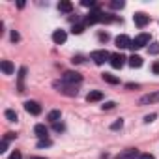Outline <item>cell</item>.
Returning <instances> with one entry per match:
<instances>
[{"mask_svg":"<svg viewBox=\"0 0 159 159\" xmlns=\"http://www.w3.org/2000/svg\"><path fill=\"white\" fill-rule=\"evenodd\" d=\"M62 81L69 86H75V84H81L83 83V75L81 73H77V71H66L62 75Z\"/></svg>","mask_w":159,"mask_h":159,"instance_id":"cell-1","label":"cell"},{"mask_svg":"<svg viewBox=\"0 0 159 159\" xmlns=\"http://www.w3.org/2000/svg\"><path fill=\"white\" fill-rule=\"evenodd\" d=\"M144 45H150V34H146V32L139 34V36L131 41V49H133V51H135V49H142Z\"/></svg>","mask_w":159,"mask_h":159,"instance_id":"cell-2","label":"cell"},{"mask_svg":"<svg viewBox=\"0 0 159 159\" xmlns=\"http://www.w3.org/2000/svg\"><path fill=\"white\" fill-rule=\"evenodd\" d=\"M103 21V11L101 10H92L86 17H84V25H96V23H101Z\"/></svg>","mask_w":159,"mask_h":159,"instance_id":"cell-3","label":"cell"},{"mask_svg":"<svg viewBox=\"0 0 159 159\" xmlns=\"http://www.w3.org/2000/svg\"><path fill=\"white\" fill-rule=\"evenodd\" d=\"M90 58H92L98 66H101V64H105L107 60H111V54H109V51L101 49V51H94V52L90 54Z\"/></svg>","mask_w":159,"mask_h":159,"instance_id":"cell-4","label":"cell"},{"mask_svg":"<svg viewBox=\"0 0 159 159\" xmlns=\"http://www.w3.org/2000/svg\"><path fill=\"white\" fill-rule=\"evenodd\" d=\"M139 155H140V150H137V148H129V150L120 152V153L116 155V159H139Z\"/></svg>","mask_w":159,"mask_h":159,"instance_id":"cell-5","label":"cell"},{"mask_svg":"<svg viewBox=\"0 0 159 159\" xmlns=\"http://www.w3.org/2000/svg\"><path fill=\"white\" fill-rule=\"evenodd\" d=\"M125 56L122 54V52H114V54H111V66L114 67V69H120L124 64H125Z\"/></svg>","mask_w":159,"mask_h":159,"instance_id":"cell-6","label":"cell"},{"mask_svg":"<svg viewBox=\"0 0 159 159\" xmlns=\"http://www.w3.org/2000/svg\"><path fill=\"white\" fill-rule=\"evenodd\" d=\"M25 111H26L28 114L38 116V114H41V105H39L38 101H26V103H25Z\"/></svg>","mask_w":159,"mask_h":159,"instance_id":"cell-7","label":"cell"},{"mask_svg":"<svg viewBox=\"0 0 159 159\" xmlns=\"http://www.w3.org/2000/svg\"><path fill=\"white\" fill-rule=\"evenodd\" d=\"M54 86H56L62 94H66V96H77V90H73L75 86H69V84H66L64 81H62V83H54Z\"/></svg>","mask_w":159,"mask_h":159,"instance_id":"cell-8","label":"cell"},{"mask_svg":"<svg viewBox=\"0 0 159 159\" xmlns=\"http://www.w3.org/2000/svg\"><path fill=\"white\" fill-rule=\"evenodd\" d=\"M133 21H135V25H137L139 28H144V26L150 23V17H148L146 13H135V15H133Z\"/></svg>","mask_w":159,"mask_h":159,"instance_id":"cell-9","label":"cell"},{"mask_svg":"<svg viewBox=\"0 0 159 159\" xmlns=\"http://www.w3.org/2000/svg\"><path fill=\"white\" fill-rule=\"evenodd\" d=\"M131 38L129 36H125V34H122V36H118L116 38V47L118 49H127V47H131Z\"/></svg>","mask_w":159,"mask_h":159,"instance_id":"cell-10","label":"cell"},{"mask_svg":"<svg viewBox=\"0 0 159 159\" xmlns=\"http://www.w3.org/2000/svg\"><path fill=\"white\" fill-rule=\"evenodd\" d=\"M157 101H159V92H153V94L140 98V105H150V103H157Z\"/></svg>","mask_w":159,"mask_h":159,"instance_id":"cell-11","label":"cell"},{"mask_svg":"<svg viewBox=\"0 0 159 159\" xmlns=\"http://www.w3.org/2000/svg\"><path fill=\"white\" fill-rule=\"evenodd\" d=\"M66 39H67V34H66L64 30H54V34H52V41H54L56 45L66 43Z\"/></svg>","mask_w":159,"mask_h":159,"instance_id":"cell-12","label":"cell"},{"mask_svg":"<svg viewBox=\"0 0 159 159\" xmlns=\"http://www.w3.org/2000/svg\"><path fill=\"white\" fill-rule=\"evenodd\" d=\"M101 99H103V92H99V90H92L86 96V101L88 103H96V101H101Z\"/></svg>","mask_w":159,"mask_h":159,"instance_id":"cell-13","label":"cell"},{"mask_svg":"<svg viewBox=\"0 0 159 159\" xmlns=\"http://www.w3.org/2000/svg\"><path fill=\"white\" fill-rule=\"evenodd\" d=\"M25 77H26V67H21L19 69V75H17V79H19V84H17V90L23 94L25 92Z\"/></svg>","mask_w":159,"mask_h":159,"instance_id":"cell-14","label":"cell"},{"mask_svg":"<svg viewBox=\"0 0 159 159\" xmlns=\"http://www.w3.org/2000/svg\"><path fill=\"white\" fill-rule=\"evenodd\" d=\"M34 133H36V135H38V137L43 140V139H47V135H49V129H47L43 124H38V125L34 127Z\"/></svg>","mask_w":159,"mask_h":159,"instance_id":"cell-15","label":"cell"},{"mask_svg":"<svg viewBox=\"0 0 159 159\" xmlns=\"http://www.w3.org/2000/svg\"><path fill=\"white\" fill-rule=\"evenodd\" d=\"M0 67H2V71H4L6 75H11V73H13V64H11L10 60H2V62H0Z\"/></svg>","mask_w":159,"mask_h":159,"instance_id":"cell-16","label":"cell"},{"mask_svg":"<svg viewBox=\"0 0 159 159\" xmlns=\"http://www.w3.org/2000/svg\"><path fill=\"white\" fill-rule=\"evenodd\" d=\"M127 60H129V66H131V67H140V66H142V58H140L139 54H133V56H129Z\"/></svg>","mask_w":159,"mask_h":159,"instance_id":"cell-17","label":"cell"},{"mask_svg":"<svg viewBox=\"0 0 159 159\" xmlns=\"http://www.w3.org/2000/svg\"><path fill=\"white\" fill-rule=\"evenodd\" d=\"M101 77H103V81H105V83H109V84H118V83H120V79H118V77H114V75H111V73H103Z\"/></svg>","mask_w":159,"mask_h":159,"instance_id":"cell-18","label":"cell"},{"mask_svg":"<svg viewBox=\"0 0 159 159\" xmlns=\"http://www.w3.org/2000/svg\"><path fill=\"white\" fill-rule=\"evenodd\" d=\"M58 10H60V11H64V13H71L73 4H71V2H67V0H64V2H60V4H58Z\"/></svg>","mask_w":159,"mask_h":159,"instance_id":"cell-19","label":"cell"},{"mask_svg":"<svg viewBox=\"0 0 159 159\" xmlns=\"http://www.w3.org/2000/svg\"><path fill=\"white\" fill-rule=\"evenodd\" d=\"M60 116H62V112H60V111H51V112L47 114V120L54 124V122H58V120H60Z\"/></svg>","mask_w":159,"mask_h":159,"instance_id":"cell-20","label":"cell"},{"mask_svg":"<svg viewBox=\"0 0 159 159\" xmlns=\"http://www.w3.org/2000/svg\"><path fill=\"white\" fill-rule=\"evenodd\" d=\"M148 52H150V54H159V43H157V41L150 43V45H148Z\"/></svg>","mask_w":159,"mask_h":159,"instance_id":"cell-21","label":"cell"},{"mask_svg":"<svg viewBox=\"0 0 159 159\" xmlns=\"http://www.w3.org/2000/svg\"><path fill=\"white\" fill-rule=\"evenodd\" d=\"M6 118H8L10 122H17V112L11 111V109H8V111H6Z\"/></svg>","mask_w":159,"mask_h":159,"instance_id":"cell-22","label":"cell"},{"mask_svg":"<svg viewBox=\"0 0 159 159\" xmlns=\"http://www.w3.org/2000/svg\"><path fill=\"white\" fill-rule=\"evenodd\" d=\"M125 6V2H122V0H112V2H111V8L112 10H122Z\"/></svg>","mask_w":159,"mask_h":159,"instance_id":"cell-23","label":"cell"},{"mask_svg":"<svg viewBox=\"0 0 159 159\" xmlns=\"http://www.w3.org/2000/svg\"><path fill=\"white\" fill-rule=\"evenodd\" d=\"M52 129H54L56 133H62V131L66 129V125H64L62 122H54V124H52Z\"/></svg>","mask_w":159,"mask_h":159,"instance_id":"cell-24","label":"cell"},{"mask_svg":"<svg viewBox=\"0 0 159 159\" xmlns=\"http://www.w3.org/2000/svg\"><path fill=\"white\" fill-rule=\"evenodd\" d=\"M71 32H73V34H83V32H84V25H75Z\"/></svg>","mask_w":159,"mask_h":159,"instance_id":"cell-25","label":"cell"},{"mask_svg":"<svg viewBox=\"0 0 159 159\" xmlns=\"http://www.w3.org/2000/svg\"><path fill=\"white\" fill-rule=\"evenodd\" d=\"M122 125H124V120L120 118V120H116V122L111 125V129H114V131H116V129H122Z\"/></svg>","mask_w":159,"mask_h":159,"instance_id":"cell-26","label":"cell"},{"mask_svg":"<svg viewBox=\"0 0 159 159\" xmlns=\"http://www.w3.org/2000/svg\"><path fill=\"white\" fill-rule=\"evenodd\" d=\"M52 142H51V139H43V140H39L38 142V148H43V146H51Z\"/></svg>","mask_w":159,"mask_h":159,"instance_id":"cell-27","label":"cell"},{"mask_svg":"<svg viewBox=\"0 0 159 159\" xmlns=\"http://www.w3.org/2000/svg\"><path fill=\"white\" fill-rule=\"evenodd\" d=\"M8 159H23V155H21V152H19V150H13V152H11V155H10Z\"/></svg>","mask_w":159,"mask_h":159,"instance_id":"cell-28","label":"cell"},{"mask_svg":"<svg viewBox=\"0 0 159 159\" xmlns=\"http://www.w3.org/2000/svg\"><path fill=\"white\" fill-rule=\"evenodd\" d=\"M83 6H86V8H96V2H94V0H83Z\"/></svg>","mask_w":159,"mask_h":159,"instance_id":"cell-29","label":"cell"},{"mask_svg":"<svg viewBox=\"0 0 159 159\" xmlns=\"http://www.w3.org/2000/svg\"><path fill=\"white\" fill-rule=\"evenodd\" d=\"M98 38H99V41H109V34L107 32H99Z\"/></svg>","mask_w":159,"mask_h":159,"instance_id":"cell-30","label":"cell"},{"mask_svg":"<svg viewBox=\"0 0 159 159\" xmlns=\"http://www.w3.org/2000/svg\"><path fill=\"white\" fill-rule=\"evenodd\" d=\"M114 105H116L114 101H109V103H105V105H103V111H111V109H114Z\"/></svg>","mask_w":159,"mask_h":159,"instance_id":"cell-31","label":"cell"},{"mask_svg":"<svg viewBox=\"0 0 159 159\" xmlns=\"http://www.w3.org/2000/svg\"><path fill=\"white\" fill-rule=\"evenodd\" d=\"M155 118H157V114H148V116H144V122H146V124H150V122H153Z\"/></svg>","mask_w":159,"mask_h":159,"instance_id":"cell-32","label":"cell"},{"mask_svg":"<svg viewBox=\"0 0 159 159\" xmlns=\"http://www.w3.org/2000/svg\"><path fill=\"white\" fill-rule=\"evenodd\" d=\"M21 39V36H19V32H15V30H11V41H19Z\"/></svg>","mask_w":159,"mask_h":159,"instance_id":"cell-33","label":"cell"},{"mask_svg":"<svg viewBox=\"0 0 159 159\" xmlns=\"http://www.w3.org/2000/svg\"><path fill=\"white\" fill-rule=\"evenodd\" d=\"M8 150V140H2V144H0V153H4Z\"/></svg>","mask_w":159,"mask_h":159,"instance_id":"cell-34","label":"cell"},{"mask_svg":"<svg viewBox=\"0 0 159 159\" xmlns=\"http://www.w3.org/2000/svg\"><path fill=\"white\" fill-rule=\"evenodd\" d=\"M15 137H17V135L10 131V133H6V137H4V140H8V142H10V140H11V139H15Z\"/></svg>","mask_w":159,"mask_h":159,"instance_id":"cell-35","label":"cell"},{"mask_svg":"<svg viewBox=\"0 0 159 159\" xmlns=\"http://www.w3.org/2000/svg\"><path fill=\"white\" fill-rule=\"evenodd\" d=\"M139 159H155V157H153L152 153H140V155H139Z\"/></svg>","mask_w":159,"mask_h":159,"instance_id":"cell-36","label":"cell"},{"mask_svg":"<svg viewBox=\"0 0 159 159\" xmlns=\"http://www.w3.org/2000/svg\"><path fill=\"white\" fill-rule=\"evenodd\" d=\"M71 62H73V64H81V62H83V56H73Z\"/></svg>","mask_w":159,"mask_h":159,"instance_id":"cell-37","label":"cell"},{"mask_svg":"<svg viewBox=\"0 0 159 159\" xmlns=\"http://www.w3.org/2000/svg\"><path fill=\"white\" fill-rule=\"evenodd\" d=\"M152 71H153V73H159V62H155V64L152 66Z\"/></svg>","mask_w":159,"mask_h":159,"instance_id":"cell-38","label":"cell"},{"mask_svg":"<svg viewBox=\"0 0 159 159\" xmlns=\"http://www.w3.org/2000/svg\"><path fill=\"white\" fill-rule=\"evenodd\" d=\"M28 159H47V157H38V155H32V157H28Z\"/></svg>","mask_w":159,"mask_h":159,"instance_id":"cell-39","label":"cell"}]
</instances>
